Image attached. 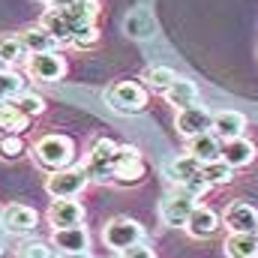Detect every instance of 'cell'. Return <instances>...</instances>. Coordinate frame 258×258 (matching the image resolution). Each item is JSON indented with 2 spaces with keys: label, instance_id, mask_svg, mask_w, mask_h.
Returning a JSON list of instances; mask_svg holds the SVG:
<instances>
[{
  "label": "cell",
  "instance_id": "d6986e66",
  "mask_svg": "<svg viewBox=\"0 0 258 258\" xmlns=\"http://www.w3.org/2000/svg\"><path fill=\"white\" fill-rule=\"evenodd\" d=\"M27 123H30V117L21 114L12 99H3V102H0V132H6V135H21V132L27 129Z\"/></svg>",
  "mask_w": 258,
  "mask_h": 258
},
{
  "label": "cell",
  "instance_id": "ac0fdd59",
  "mask_svg": "<svg viewBox=\"0 0 258 258\" xmlns=\"http://www.w3.org/2000/svg\"><path fill=\"white\" fill-rule=\"evenodd\" d=\"M162 96H165V102H168V105H174V108L180 111V108H189V105L198 102V87H195V81L177 75V81H174Z\"/></svg>",
  "mask_w": 258,
  "mask_h": 258
},
{
  "label": "cell",
  "instance_id": "e575fe53",
  "mask_svg": "<svg viewBox=\"0 0 258 258\" xmlns=\"http://www.w3.org/2000/svg\"><path fill=\"white\" fill-rule=\"evenodd\" d=\"M3 69H6V63H3V57H0V72H3Z\"/></svg>",
  "mask_w": 258,
  "mask_h": 258
},
{
  "label": "cell",
  "instance_id": "836d02e7",
  "mask_svg": "<svg viewBox=\"0 0 258 258\" xmlns=\"http://www.w3.org/2000/svg\"><path fill=\"white\" fill-rule=\"evenodd\" d=\"M66 258H93L90 252H72V255H66Z\"/></svg>",
  "mask_w": 258,
  "mask_h": 258
},
{
  "label": "cell",
  "instance_id": "4dcf8cb0",
  "mask_svg": "<svg viewBox=\"0 0 258 258\" xmlns=\"http://www.w3.org/2000/svg\"><path fill=\"white\" fill-rule=\"evenodd\" d=\"M15 258H51V249H48V243H42V240H24V243L15 249Z\"/></svg>",
  "mask_w": 258,
  "mask_h": 258
},
{
  "label": "cell",
  "instance_id": "83f0119b",
  "mask_svg": "<svg viewBox=\"0 0 258 258\" xmlns=\"http://www.w3.org/2000/svg\"><path fill=\"white\" fill-rule=\"evenodd\" d=\"M24 90V78L18 75V72H12V69H3L0 72V96L3 99H12V96H18Z\"/></svg>",
  "mask_w": 258,
  "mask_h": 258
},
{
  "label": "cell",
  "instance_id": "d6a6232c",
  "mask_svg": "<svg viewBox=\"0 0 258 258\" xmlns=\"http://www.w3.org/2000/svg\"><path fill=\"white\" fill-rule=\"evenodd\" d=\"M123 258H156V255H153V249H150V246L135 243V246H129L126 252H123Z\"/></svg>",
  "mask_w": 258,
  "mask_h": 258
},
{
  "label": "cell",
  "instance_id": "d4e9b609",
  "mask_svg": "<svg viewBox=\"0 0 258 258\" xmlns=\"http://www.w3.org/2000/svg\"><path fill=\"white\" fill-rule=\"evenodd\" d=\"M0 57H3L6 66L24 60V57H27V48H24L21 36H0Z\"/></svg>",
  "mask_w": 258,
  "mask_h": 258
},
{
  "label": "cell",
  "instance_id": "ffe728a7",
  "mask_svg": "<svg viewBox=\"0 0 258 258\" xmlns=\"http://www.w3.org/2000/svg\"><path fill=\"white\" fill-rule=\"evenodd\" d=\"M144 174H147L144 159L117 162V165H114V177H111V183H120V186H135V183H141V180H144Z\"/></svg>",
  "mask_w": 258,
  "mask_h": 258
},
{
  "label": "cell",
  "instance_id": "52a82bcc",
  "mask_svg": "<svg viewBox=\"0 0 258 258\" xmlns=\"http://www.w3.org/2000/svg\"><path fill=\"white\" fill-rule=\"evenodd\" d=\"M192 210H195V198H189V195H183L177 189L174 195H165V201L159 207V216H162V222L168 228H186Z\"/></svg>",
  "mask_w": 258,
  "mask_h": 258
},
{
  "label": "cell",
  "instance_id": "9a60e30c",
  "mask_svg": "<svg viewBox=\"0 0 258 258\" xmlns=\"http://www.w3.org/2000/svg\"><path fill=\"white\" fill-rule=\"evenodd\" d=\"M243 129H246V114H240V111L225 108V111H216V114H213V129H210V132H213L219 141L240 138Z\"/></svg>",
  "mask_w": 258,
  "mask_h": 258
},
{
  "label": "cell",
  "instance_id": "8d00e7d4",
  "mask_svg": "<svg viewBox=\"0 0 258 258\" xmlns=\"http://www.w3.org/2000/svg\"><path fill=\"white\" fill-rule=\"evenodd\" d=\"M45 3H51V0H45Z\"/></svg>",
  "mask_w": 258,
  "mask_h": 258
},
{
  "label": "cell",
  "instance_id": "5b68a950",
  "mask_svg": "<svg viewBox=\"0 0 258 258\" xmlns=\"http://www.w3.org/2000/svg\"><path fill=\"white\" fill-rule=\"evenodd\" d=\"M87 183H90L87 171L69 165V168H60V171H51V177L45 180V192L51 198H78Z\"/></svg>",
  "mask_w": 258,
  "mask_h": 258
},
{
  "label": "cell",
  "instance_id": "74e56055",
  "mask_svg": "<svg viewBox=\"0 0 258 258\" xmlns=\"http://www.w3.org/2000/svg\"><path fill=\"white\" fill-rule=\"evenodd\" d=\"M0 102H3V96H0Z\"/></svg>",
  "mask_w": 258,
  "mask_h": 258
},
{
  "label": "cell",
  "instance_id": "f1b7e54d",
  "mask_svg": "<svg viewBox=\"0 0 258 258\" xmlns=\"http://www.w3.org/2000/svg\"><path fill=\"white\" fill-rule=\"evenodd\" d=\"M96 42H99V27H96V24L78 27V30L72 33V39H69V45H75V48H93Z\"/></svg>",
  "mask_w": 258,
  "mask_h": 258
},
{
  "label": "cell",
  "instance_id": "6da1fadb",
  "mask_svg": "<svg viewBox=\"0 0 258 258\" xmlns=\"http://www.w3.org/2000/svg\"><path fill=\"white\" fill-rule=\"evenodd\" d=\"M33 156H36V162H39L45 171H60V168H69V165H72V159H75V144H72V138L51 132V135H42V138L33 144Z\"/></svg>",
  "mask_w": 258,
  "mask_h": 258
},
{
  "label": "cell",
  "instance_id": "9c48e42d",
  "mask_svg": "<svg viewBox=\"0 0 258 258\" xmlns=\"http://www.w3.org/2000/svg\"><path fill=\"white\" fill-rule=\"evenodd\" d=\"M213 129V111L204 108V105H189V108H180L177 111V132L183 138H195L201 132H210Z\"/></svg>",
  "mask_w": 258,
  "mask_h": 258
},
{
  "label": "cell",
  "instance_id": "603a6c76",
  "mask_svg": "<svg viewBox=\"0 0 258 258\" xmlns=\"http://www.w3.org/2000/svg\"><path fill=\"white\" fill-rule=\"evenodd\" d=\"M144 81H147V90L165 93V90L177 81V72H174L171 66H150V69L144 72Z\"/></svg>",
  "mask_w": 258,
  "mask_h": 258
},
{
  "label": "cell",
  "instance_id": "4fadbf2b",
  "mask_svg": "<svg viewBox=\"0 0 258 258\" xmlns=\"http://www.w3.org/2000/svg\"><path fill=\"white\" fill-rule=\"evenodd\" d=\"M219 159L231 168H246L255 162V144L249 138H231V141H222V150H219Z\"/></svg>",
  "mask_w": 258,
  "mask_h": 258
},
{
  "label": "cell",
  "instance_id": "8992f818",
  "mask_svg": "<svg viewBox=\"0 0 258 258\" xmlns=\"http://www.w3.org/2000/svg\"><path fill=\"white\" fill-rule=\"evenodd\" d=\"M27 72L30 78L36 81H45V84H54L66 75V60L57 51H45V54H30L27 57Z\"/></svg>",
  "mask_w": 258,
  "mask_h": 258
},
{
  "label": "cell",
  "instance_id": "e0dca14e",
  "mask_svg": "<svg viewBox=\"0 0 258 258\" xmlns=\"http://www.w3.org/2000/svg\"><path fill=\"white\" fill-rule=\"evenodd\" d=\"M219 150H222V141H219L213 132H201V135L189 138V144H186V153H192L201 165L219 159Z\"/></svg>",
  "mask_w": 258,
  "mask_h": 258
},
{
  "label": "cell",
  "instance_id": "7a4b0ae2",
  "mask_svg": "<svg viewBox=\"0 0 258 258\" xmlns=\"http://www.w3.org/2000/svg\"><path fill=\"white\" fill-rule=\"evenodd\" d=\"M114 153H117V144L111 138H96L90 153H87V162H84L87 177L96 180V183H111V177H114Z\"/></svg>",
  "mask_w": 258,
  "mask_h": 258
},
{
  "label": "cell",
  "instance_id": "d590c367",
  "mask_svg": "<svg viewBox=\"0 0 258 258\" xmlns=\"http://www.w3.org/2000/svg\"><path fill=\"white\" fill-rule=\"evenodd\" d=\"M0 255H3V249H0Z\"/></svg>",
  "mask_w": 258,
  "mask_h": 258
},
{
  "label": "cell",
  "instance_id": "cb8c5ba5",
  "mask_svg": "<svg viewBox=\"0 0 258 258\" xmlns=\"http://www.w3.org/2000/svg\"><path fill=\"white\" fill-rule=\"evenodd\" d=\"M201 174H204V180H207L210 186H228V183L234 180V168L225 165L222 159L204 162V165H201Z\"/></svg>",
  "mask_w": 258,
  "mask_h": 258
},
{
  "label": "cell",
  "instance_id": "ba28073f",
  "mask_svg": "<svg viewBox=\"0 0 258 258\" xmlns=\"http://www.w3.org/2000/svg\"><path fill=\"white\" fill-rule=\"evenodd\" d=\"M225 228L231 234H255L258 231V210L249 201H231L225 207Z\"/></svg>",
  "mask_w": 258,
  "mask_h": 258
},
{
  "label": "cell",
  "instance_id": "7c38bea8",
  "mask_svg": "<svg viewBox=\"0 0 258 258\" xmlns=\"http://www.w3.org/2000/svg\"><path fill=\"white\" fill-rule=\"evenodd\" d=\"M84 222V207L75 198H54L48 207V225L51 228H69Z\"/></svg>",
  "mask_w": 258,
  "mask_h": 258
},
{
  "label": "cell",
  "instance_id": "4316f807",
  "mask_svg": "<svg viewBox=\"0 0 258 258\" xmlns=\"http://www.w3.org/2000/svg\"><path fill=\"white\" fill-rule=\"evenodd\" d=\"M12 102H15V105H18V111H21V114H27L30 120H33V117H39V114L45 111V99H42L39 93H27V90H21L18 96H12Z\"/></svg>",
  "mask_w": 258,
  "mask_h": 258
},
{
  "label": "cell",
  "instance_id": "1f68e13d",
  "mask_svg": "<svg viewBox=\"0 0 258 258\" xmlns=\"http://www.w3.org/2000/svg\"><path fill=\"white\" fill-rule=\"evenodd\" d=\"M177 189H180L183 195H189V198H195V201H198V198H204V195H207L210 183L204 180V174H195V177H189L186 183H180Z\"/></svg>",
  "mask_w": 258,
  "mask_h": 258
},
{
  "label": "cell",
  "instance_id": "f546056e",
  "mask_svg": "<svg viewBox=\"0 0 258 258\" xmlns=\"http://www.w3.org/2000/svg\"><path fill=\"white\" fill-rule=\"evenodd\" d=\"M21 153H24V138L0 132V159H18Z\"/></svg>",
  "mask_w": 258,
  "mask_h": 258
},
{
  "label": "cell",
  "instance_id": "2e32d148",
  "mask_svg": "<svg viewBox=\"0 0 258 258\" xmlns=\"http://www.w3.org/2000/svg\"><path fill=\"white\" fill-rule=\"evenodd\" d=\"M18 36H21V42H24V48H27V57H30V54H45V51H57V45H60L42 24L27 27V30L18 33Z\"/></svg>",
  "mask_w": 258,
  "mask_h": 258
},
{
  "label": "cell",
  "instance_id": "277c9868",
  "mask_svg": "<svg viewBox=\"0 0 258 258\" xmlns=\"http://www.w3.org/2000/svg\"><path fill=\"white\" fill-rule=\"evenodd\" d=\"M141 237H144V228H141L135 219H126V216H117V219H111V222L102 228V240H105V246L114 249V252H126L129 246L141 243Z\"/></svg>",
  "mask_w": 258,
  "mask_h": 258
},
{
  "label": "cell",
  "instance_id": "484cf974",
  "mask_svg": "<svg viewBox=\"0 0 258 258\" xmlns=\"http://www.w3.org/2000/svg\"><path fill=\"white\" fill-rule=\"evenodd\" d=\"M126 33H129V36H135V39H144V36H150V33H153V18H150L144 9H135V12H129V18H126Z\"/></svg>",
  "mask_w": 258,
  "mask_h": 258
},
{
  "label": "cell",
  "instance_id": "8fae6325",
  "mask_svg": "<svg viewBox=\"0 0 258 258\" xmlns=\"http://www.w3.org/2000/svg\"><path fill=\"white\" fill-rule=\"evenodd\" d=\"M219 228H222L219 213H216L213 207H207V204H195L192 216H189V222H186L189 237H195V240H207V237H213Z\"/></svg>",
  "mask_w": 258,
  "mask_h": 258
},
{
  "label": "cell",
  "instance_id": "3957f363",
  "mask_svg": "<svg viewBox=\"0 0 258 258\" xmlns=\"http://www.w3.org/2000/svg\"><path fill=\"white\" fill-rule=\"evenodd\" d=\"M108 105L117 114H141L147 108V87L138 81H117L108 90Z\"/></svg>",
  "mask_w": 258,
  "mask_h": 258
},
{
  "label": "cell",
  "instance_id": "7402d4cb",
  "mask_svg": "<svg viewBox=\"0 0 258 258\" xmlns=\"http://www.w3.org/2000/svg\"><path fill=\"white\" fill-rule=\"evenodd\" d=\"M195 174H201V162L195 159L192 153H183V156H177V159L168 165V177H171V183H177V186L186 183Z\"/></svg>",
  "mask_w": 258,
  "mask_h": 258
},
{
  "label": "cell",
  "instance_id": "30bf717a",
  "mask_svg": "<svg viewBox=\"0 0 258 258\" xmlns=\"http://www.w3.org/2000/svg\"><path fill=\"white\" fill-rule=\"evenodd\" d=\"M0 225L9 234H27V231H33L39 225V213L33 207H27V204H9L0 213Z\"/></svg>",
  "mask_w": 258,
  "mask_h": 258
},
{
  "label": "cell",
  "instance_id": "44dd1931",
  "mask_svg": "<svg viewBox=\"0 0 258 258\" xmlns=\"http://www.w3.org/2000/svg\"><path fill=\"white\" fill-rule=\"evenodd\" d=\"M228 258H258V234H231L225 240Z\"/></svg>",
  "mask_w": 258,
  "mask_h": 258
},
{
  "label": "cell",
  "instance_id": "f35d334b",
  "mask_svg": "<svg viewBox=\"0 0 258 258\" xmlns=\"http://www.w3.org/2000/svg\"><path fill=\"white\" fill-rule=\"evenodd\" d=\"M255 234H258V231H255Z\"/></svg>",
  "mask_w": 258,
  "mask_h": 258
},
{
  "label": "cell",
  "instance_id": "5bb4252c",
  "mask_svg": "<svg viewBox=\"0 0 258 258\" xmlns=\"http://www.w3.org/2000/svg\"><path fill=\"white\" fill-rule=\"evenodd\" d=\"M54 246L72 255V252H87L90 249V234L84 225H69V228H54Z\"/></svg>",
  "mask_w": 258,
  "mask_h": 258
}]
</instances>
